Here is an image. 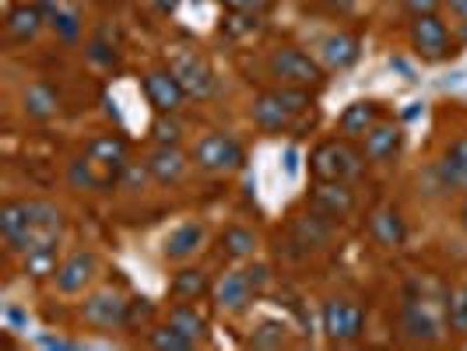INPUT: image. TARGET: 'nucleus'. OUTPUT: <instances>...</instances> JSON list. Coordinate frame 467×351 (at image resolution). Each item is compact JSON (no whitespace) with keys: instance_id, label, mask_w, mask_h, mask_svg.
<instances>
[{"instance_id":"11","label":"nucleus","mask_w":467,"mask_h":351,"mask_svg":"<svg viewBox=\"0 0 467 351\" xmlns=\"http://www.w3.org/2000/svg\"><path fill=\"white\" fill-rule=\"evenodd\" d=\"M429 180L440 193H467V134L453 138L446 151L429 165Z\"/></svg>"},{"instance_id":"18","label":"nucleus","mask_w":467,"mask_h":351,"mask_svg":"<svg viewBox=\"0 0 467 351\" xmlns=\"http://www.w3.org/2000/svg\"><path fill=\"white\" fill-rule=\"evenodd\" d=\"M144 165H148V172H151V180L159 187H176V183H183V176H187V169L193 165V159H187L180 151V144H155L148 151Z\"/></svg>"},{"instance_id":"41","label":"nucleus","mask_w":467,"mask_h":351,"mask_svg":"<svg viewBox=\"0 0 467 351\" xmlns=\"http://www.w3.org/2000/svg\"><path fill=\"white\" fill-rule=\"evenodd\" d=\"M330 11H337V15H351L355 11V0H327Z\"/></svg>"},{"instance_id":"19","label":"nucleus","mask_w":467,"mask_h":351,"mask_svg":"<svg viewBox=\"0 0 467 351\" xmlns=\"http://www.w3.org/2000/svg\"><path fill=\"white\" fill-rule=\"evenodd\" d=\"M208 243V225L204 222H180L176 229H169L162 239V257L172 263H187L190 257H197Z\"/></svg>"},{"instance_id":"15","label":"nucleus","mask_w":467,"mask_h":351,"mask_svg":"<svg viewBox=\"0 0 467 351\" xmlns=\"http://www.w3.org/2000/svg\"><path fill=\"white\" fill-rule=\"evenodd\" d=\"M334 225H337V222H330L327 214H320V211H313L306 204V214H296V218H292L288 239H292V246L303 250V257H309L313 250H327L330 239H334Z\"/></svg>"},{"instance_id":"38","label":"nucleus","mask_w":467,"mask_h":351,"mask_svg":"<svg viewBox=\"0 0 467 351\" xmlns=\"http://www.w3.org/2000/svg\"><path fill=\"white\" fill-rule=\"evenodd\" d=\"M446 7H450V15L457 18V39L461 43H467V0H446Z\"/></svg>"},{"instance_id":"23","label":"nucleus","mask_w":467,"mask_h":351,"mask_svg":"<svg viewBox=\"0 0 467 351\" xmlns=\"http://www.w3.org/2000/svg\"><path fill=\"white\" fill-rule=\"evenodd\" d=\"M43 25H47V11L39 7V0H22V4H15L11 11H7V18H4V32H7V39L11 43H32L39 32H43Z\"/></svg>"},{"instance_id":"13","label":"nucleus","mask_w":467,"mask_h":351,"mask_svg":"<svg viewBox=\"0 0 467 351\" xmlns=\"http://www.w3.org/2000/svg\"><path fill=\"white\" fill-rule=\"evenodd\" d=\"M140 88H144V98H148V106L155 109V113H169V117H176L180 109H183V102H187L190 95L183 92V85H180V77L165 67H151L144 77H140Z\"/></svg>"},{"instance_id":"3","label":"nucleus","mask_w":467,"mask_h":351,"mask_svg":"<svg viewBox=\"0 0 467 351\" xmlns=\"http://www.w3.org/2000/svg\"><path fill=\"white\" fill-rule=\"evenodd\" d=\"M366 155L358 148V140L348 138H324L313 144L309 151V176L317 183H355L366 172Z\"/></svg>"},{"instance_id":"16","label":"nucleus","mask_w":467,"mask_h":351,"mask_svg":"<svg viewBox=\"0 0 467 351\" xmlns=\"http://www.w3.org/2000/svg\"><path fill=\"white\" fill-rule=\"evenodd\" d=\"M358 148H362L369 165H390L400 155V148H404V127L398 119L383 117L366 138L358 140Z\"/></svg>"},{"instance_id":"12","label":"nucleus","mask_w":467,"mask_h":351,"mask_svg":"<svg viewBox=\"0 0 467 351\" xmlns=\"http://www.w3.org/2000/svg\"><path fill=\"white\" fill-rule=\"evenodd\" d=\"M257 288H254V281L246 274V267L243 271H225L222 278L214 281V288H211V303L218 313H229V316H243L250 305L257 303Z\"/></svg>"},{"instance_id":"26","label":"nucleus","mask_w":467,"mask_h":351,"mask_svg":"<svg viewBox=\"0 0 467 351\" xmlns=\"http://www.w3.org/2000/svg\"><path fill=\"white\" fill-rule=\"evenodd\" d=\"M22 113L28 119H53L60 113V92L47 81H32L22 92Z\"/></svg>"},{"instance_id":"4","label":"nucleus","mask_w":467,"mask_h":351,"mask_svg":"<svg viewBox=\"0 0 467 351\" xmlns=\"http://www.w3.org/2000/svg\"><path fill=\"white\" fill-rule=\"evenodd\" d=\"M264 70L275 85H292V88H320L327 81V67L317 60V53H306L303 46L281 43L264 57Z\"/></svg>"},{"instance_id":"22","label":"nucleus","mask_w":467,"mask_h":351,"mask_svg":"<svg viewBox=\"0 0 467 351\" xmlns=\"http://www.w3.org/2000/svg\"><path fill=\"white\" fill-rule=\"evenodd\" d=\"M366 225H369V235L376 239V246H383V250H400L408 243V222H404L400 208H394V204L376 208Z\"/></svg>"},{"instance_id":"28","label":"nucleus","mask_w":467,"mask_h":351,"mask_svg":"<svg viewBox=\"0 0 467 351\" xmlns=\"http://www.w3.org/2000/svg\"><path fill=\"white\" fill-rule=\"evenodd\" d=\"M165 320L180 330V334H187L193 345H204V337H208V316L197 309V303H172L169 313H165Z\"/></svg>"},{"instance_id":"37","label":"nucleus","mask_w":467,"mask_h":351,"mask_svg":"<svg viewBox=\"0 0 467 351\" xmlns=\"http://www.w3.org/2000/svg\"><path fill=\"white\" fill-rule=\"evenodd\" d=\"M440 7H446V0H404V15H440Z\"/></svg>"},{"instance_id":"32","label":"nucleus","mask_w":467,"mask_h":351,"mask_svg":"<svg viewBox=\"0 0 467 351\" xmlns=\"http://www.w3.org/2000/svg\"><path fill=\"white\" fill-rule=\"evenodd\" d=\"M446 320H450V330L457 337H467V274L446 295Z\"/></svg>"},{"instance_id":"7","label":"nucleus","mask_w":467,"mask_h":351,"mask_svg":"<svg viewBox=\"0 0 467 351\" xmlns=\"http://www.w3.org/2000/svg\"><path fill=\"white\" fill-rule=\"evenodd\" d=\"M190 159H193V165H197L204 176H233V172H239L243 162H246V151H243V144H239L233 134H225V130H208L204 138H197Z\"/></svg>"},{"instance_id":"34","label":"nucleus","mask_w":467,"mask_h":351,"mask_svg":"<svg viewBox=\"0 0 467 351\" xmlns=\"http://www.w3.org/2000/svg\"><path fill=\"white\" fill-rule=\"evenodd\" d=\"M264 25V15H246V11H229V18H222V36L239 39V36H250Z\"/></svg>"},{"instance_id":"42","label":"nucleus","mask_w":467,"mask_h":351,"mask_svg":"<svg viewBox=\"0 0 467 351\" xmlns=\"http://www.w3.org/2000/svg\"><path fill=\"white\" fill-rule=\"evenodd\" d=\"M457 218H461V229L467 232V193L461 197V208H457Z\"/></svg>"},{"instance_id":"39","label":"nucleus","mask_w":467,"mask_h":351,"mask_svg":"<svg viewBox=\"0 0 467 351\" xmlns=\"http://www.w3.org/2000/svg\"><path fill=\"white\" fill-rule=\"evenodd\" d=\"M246 274H250V281H254V288H257V292H264V288L271 284V267H267V263H260V260L246 267Z\"/></svg>"},{"instance_id":"40","label":"nucleus","mask_w":467,"mask_h":351,"mask_svg":"<svg viewBox=\"0 0 467 351\" xmlns=\"http://www.w3.org/2000/svg\"><path fill=\"white\" fill-rule=\"evenodd\" d=\"M148 4H151V11H155V15H162V18L180 7V0H148Z\"/></svg>"},{"instance_id":"24","label":"nucleus","mask_w":467,"mask_h":351,"mask_svg":"<svg viewBox=\"0 0 467 351\" xmlns=\"http://www.w3.org/2000/svg\"><path fill=\"white\" fill-rule=\"evenodd\" d=\"M211 288H214V281L204 267H180L169 281V299L172 303H201L211 295Z\"/></svg>"},{"instance_id":"31","label":"nucleus","mask_w":467,"mask_h":351,"mask_svg":"<svg viewBox=\"0 0 467 351\" xmlns=\"http://www.w3.org/2000/svg\"><path fill=\"white\" fill-rule=\"evenodd\" d=\"M144 341H148V348H155V351H193L197 348L187 334H180L169 320L144 330Z\"/></svg>"},{"instance_id":"30","label":"nucleus","mask_w":467,"mask_h":351,"mask_svg":"<svg viewBox=\"0 0 467 351\" xmlns=\"http://www.w3.org/2000/svg\"><path fill=\"white\" fill-rule=\"evenodd\" d=\"M32 222V201H4L0 208V235L4 243H15Z\"/></svg>"},{"instance_id":"35","label":"nucleus","mask_w":467,"mask_h":351,"mask_svg":"<svg viewBox=\"0 0 467 351\" xmlns=\"http://www.w3.org/2000/svg\"><path fill=\"white\" fill-rule=\"evenodd\" d=\"M151 138H155V144H180V138H183V127L176 123V117L159 113V117L151 119Z\"/></svg>"},{"instance_id":"8","label":"nucleus","mask_w":467,"mask_h":351,"mask_svg":"<svg viewBox=\"0 0 467 351\" xmlns=\"http://www.w3.org/2000/svg\"><path fill=\"white\" fill-rule=\"evenodd\" d=\"M320 330L330 345H355L366 334V309L355 299L330 295L320 305Z\"/></svg>"},{"instance_id":"1","label":"nucleus","mask_w":467,"mask_h":351,"mask_svg":"<svg viewBox=\"0 0 467 351\" xmlns=\"http://www.w3.org/2000/svg\"><path fill=\"white\" fill-rule=\"evenodd\" d=\"M446 292L440 281L425 278H411L404 284V299H400L398 309V327L400 337L411 341V345H440L443 334L450 330V320H446Z\"/></svg>"},{"instance_id":"33","label":"nucleus","mask_w":467,"mask_h":351,"mask_svg":"<svg viewBox=\"0 0 467 351\" xmlns=\"http://www.w3.org/2000/svg\"><path fill=\"white\" fill-rule=\"evenodd\" d=\"M288 341V327L281 324V320H264L254 334H250V348H281Z\"/></svg>"},{"instance_id":"10","label":"nucleus","mask_w":467,"mask_h":351,"mask_svg":"<svg viewBox=\"0 0 467 351\" xmlns=\"http://www.w3.org/2000/svg\"><path fill=\"white\" fill-rule=\"evenodd\" d=\"M169 70L180 77V85H183V92L190 98H197V102H204L211 95L218 92V74L214 67L208 64V57L204 53H197V49H180V53H172L169 57Z\"/></svg>"},{"instance_id":"20","label":"nucleus","mask_w":467,"mask_h":351,"mask_svg":"<svg viewBox=\"0 0 467 351\" xmlns=\"http://www.w3.org/2000/svg\"><path fill=\"white\" fill-rule=\"evenodd\" d=\"M306 204L313 211H320V214H327L330 222H341V218H348L351 211L358 208V197H355L351 183H317L313 193L306 197Z\"/></svg>"},{"instance_id":"27","label":"nucleus","mask_w":467,"mask_h":351,"mask_svg":"<svg viewBox=\"0 0 467 351\" xmlns=\"http://www.w3.org/2000/svg\"><path fill=\"white\" fill-rule=\"evenodd\" d=\"M39 7L47 11V25L57 32V39H64V43H78L81 39V15H78V7H70L64 0H39Z\"/></svg>"},{"instance_id":"36","label":"nucleus","mask_w":467,"mask_h":351,"mask_svg":"<svg viewBox=\"0 0 467 351\" xmlns=\"http://www.w3.org/2000/svg\"><path fill=\"white\" fill-rule=\"evenodd\" d=\"M225 11H246V15H267L275 0H218Z\"/></svg>"},{"instance_id":"9","label":"nucleus","mask_w":467,"mask_h":351,"mask_svg":"<svg viewBox=\"0 0 467 351\" xmlns=\"http://www.w3.org/2000/svg\"><path fill=\"white\" fill-rule=\"evenodd\" d=\"M130 303L134 299H127L119 288L102 284V288H95L92 295H85V303H81L78 313L95 330H127V324H130Z\"/></svg>"},{"instance_id":"29","label":"nucleus","mask_w":467,"mask_h":351,"mask_svg":"<svg viewBox=\"0 0 467 351\" xmlns=\"http://www.w3.org/2000/svg\"><path fill=\"white\" fill-rule=\"evenodd\" d=\"M85 155H92L95 162H106L123 172V165H127V140L119 138V134H95L85 144Z\"/></svg>"},{"instance_id":"25","label":"nucleus","mask_w":467,"mask_h":351,"mask_svg":"<svg viewBox=\"0 0 467 351\" xmlns=\"http://www.w3.org/2000/svg\"><path fill=\"white\" fill-rule=\"evenodd\" d=\"M260 239L250 225H225V232L218 235V257L229 260V263H243V260H254Z\"/></svg>"},{"instance_id":"21","label":"nucleus","mask_w":467,"mask_h":351,"mask_svg":"<svg viewBox=\"0 0 467 351\" xmlns=\"http://www.w3.org/2000/svg\"><path fill=\"white\" fill-rule=\"evenodd\" d=\"M383 117H387L383 102H376V98H358V102H351V106L341 109V117H337V134L348 140H362Z\"/></svg>"},{"instance_id":"2","label":"nucleus","mask_w":467,"mask_h":351,"mask_svg":"<svg viewBox=\"0 0 467 351\" xmlns=\"http://www.w3.org/2000/svg\"><path fill=\"white\" fill-rule=\"evenodd\" d=\"M317 117V95L313 88H292V85H275L254 95L250 102V119L264 134H303L306 123Z\"/></svg>"},{"instance_id":"14","label":"nucleus","mask_w":467,"mask_h":351,"mask_svg":"<svg viewBox=\"0 0 467 351\" xmlns=\"http://www.w3.org/2000/svg\"><path fill=\"white\" fill-rule=\"evenodd\" d=\"M99 278V257L92 250H74L57 263L53 271V288L60 295H81L85 288H92Z\"/></svg>"},{"instance_id":"6","label":"nucleus","mask_w":467,"mask_h":351,"mask_svg":"<svg viewBox=\"0 0 467 351\" xmlns=\"http://www.w3.org/2000/svg\"><path fill=\"white\" fill-rule=\"evenodd\" d=\"M60 235H64V211L53 208L49 201H32V222L15 243H7V250L22 260L32 253H49L60 246Z\"/></svg>"},{"instance_id":"5","label":"nucleus","mask_w":467,"mask_h":351,"mask_svg":"<svg viewBox=\"0 0 467 351\" xmlns=\"http://www.w3.org/2000/svg\"><path fill=\"white\" fill-rule=\"evenodd\" d=\"M408 46L425 64H443V60L457 57L461 39L440 15H415L408 22Z\"/></svg>"},{"instance_id":"17","label":"nucleus","mask_w":467,"mask_h":351,"mask_svg":"<svg viewBox=\"0 0 467 351\" xmlns=\"http://www.w3.org/2000/svg\"><path fill=\"white\" fill-rule=\"evenodd\" d=\"M362 57V39L348 28H334L317 39V60L327 70H348Z\"/></svg>"}]
</instances>
